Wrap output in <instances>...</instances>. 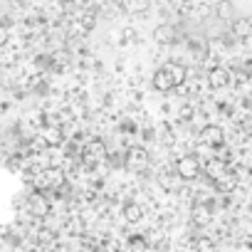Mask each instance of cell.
Listing matches in <instances>:
<instances>
[{"label":"cell","instance_id":"6da1fadb","mask_svg":"<svg viewBox=\"0 0 252 252\" xmlns=\"http://www.w3.org/2000/svg\"><path fill=\"white\" fill-rule=\"evenodd\" d=\"M124 166H126V171H134V173H139V171H144V168L149 166V154H146L144 149L134 146V149H129V154H126Z\"/></svg>","mask_w":252,"mask_h":252},{"label":"cell","instance_id":"4fadbf2b","mask_svg":"<svg viewBox=\"0 0 252 252\" xmlns=\"http://www.w3.org/2000/svg\"><path fill=\"white\" fill-rule=\"evenodd\" d=\"M232 186H235V178H232V173L230 176H220V178H215V188L220 190V193H225V190H232Z\"/></svg>","mask_w":252,"mask_h":252},{"label":"cell","instance_id":"8fae6325","mask_svg":"<svg viewBox=\"0 0 252 252\" xmlns=\"http://www.w3.org/2000/svg\"><path fill=\"white\" fill-rule=\"evenodd\" d=\"M227 82H230V74H227L222 67H215V69L210 72V84H213V87H225Z\"/></svg>","mask_w":252,"mask_h":252},{"label":"cell","instance_id":"ac0fdd59","mask_svg":"<svg viewBox=\"0 0 252 252\" xmlns=\"http://www.w3.org/2000/svg\"><path fill=\"white\" fill-rule=\"evenodd\" d=\"M129 245H131V247H146V242H144L141 237H136V240L131 237V242H129Z\"/></svg>","mask_w":252,"mask_h":252},{"label":"cell","instance_id":"8992f818","mask_svg":"<svg viewBox=\"0 0 252 252\" xmlns=\"http://www.w3.org/2000/svg\"><path fill=\"white\" fill-rule=\"evenodd\" d=\"M215 15L220 20H232V15H235L232 0H218V3H215Z\"/></svg>","mask_w":252,"mask_h":252},{"label":"cell","instance_id":"52a82bcc","mask_svg":"<svg viewBox=\"0 0 252 252\" xmlns=\"http://www.w3.org/2000/svg\"><path fill=\"white\" fill-rule=\"evenodd\" d=\"M203 141L208 146H220L222 144V131L218 129V126H208V129H203Z\"/></svg>","mask_w":252,"mask_h":252},{"label":"cell","instance_id":"3957f363","mask_svg":"<svg viewBox=\"0 0 252 252\" xmlns=\"http://www.w3.org/2000/svg\"><path fill=\"white\" fill-rule=\"evenodd\" d=\"M154 89H156V92H171V89H173V79H171L168 67L154 72Z\"/></svg>","mask_w":252,"mask_h":252},{"label":"cell","instance_id":"e0dca14e","mask_svg":"<svg viewBox=\"0 0 252 252\" xmlns=\"http://www.w3.org/2000/svg\"><path fill=\"white\" fill-rule=\"evenodd\" d=\"M181 119H183V121L190 119V106H183V109H181Z\"/></svg>","mask_w":252,"mask_h":252},{"label":"cell","instance_id":"d6986e66","mask_svg":"<svg viewBox=\"0 0 252 252\" xmlns=\"http://www.w3.org/2000/svg\"><path fill=\"white\" fill-rule=\"evenodd\" d=\"M5 42V32H0V45H3Z\"/></svg>","mask_w":252,"mask_h":252},{"label":"cell","instance_id":"9c48e42d","mask_svg":"<svg viewBox=\"0 0 252 252\" xmlns=\"http://www.w3.org/2000/svg\"><path fill=\"white\" fill-rule=\"evenodd\" d=\"M210 220H213V213H210L205 205H198V208L193 210V222H195L198 227H205Z\"/></svg>","mask_w":252,"mask_h":252},{"label":"cell","instance_id":"9a60e30c","mask_svg":"<svg viewBox=\"0 0 252 252\" xmlns=\"http://www.w3.org/2000/svg\"><path fill=\"white\" fill-rule=\"evenodd\" d=\"M32 210H35V215H45V210H47V203H45L40 195H32Z\"/></svg>","mask_w":252,"mask_h":252},{"label":"cell","instance_id":"7a4b0ae2","mask_svg":"<svg viewBox=\"0 0 252 252\" xmlns=\"http://www.w3.org/2000/svg\"><path fill=\"white\" fill-rule=\"evenodd\" d=\"M176 173H178L183 181H193V178L200 173L198 158H195V156H183V158L178 161V166H176Z\"/></svg>","mask_w":252,"mask_h":252},{"label":"cell","instance_id":"277c9868","mask_svg":"<svg viewBox=\"0 0 252 252\" xmlns=\"http://www.w3.org/2000/svg\"><path fill=\"white\" fill-rule=\"evenodd\" d=\"M154 40L158 42V45H173L176 42V28L173 25H158L156 30H154Z\"/></svg>","mask_w":252,"mask_h":252},{"label":"cell","instance_id":"30bf717a","mask_svg":"<svg viewBox=\"0 0 252 252\" xmlns=\"http://www.w3.org/2000/svg\"><path fill=\"white\" fill-rule=\"evenodd\" d=\"M168 72H171V79H173V87H181L186 82V67L181 62H173L168 64Z\"/></svg>","mask_w":252,"mask_h":252},{"label":"cell","instance_id":"5bb4252c","mask_svg":"<svg viewBox=\"0 0 252 252\" xmlns=\"http://www.w3.org/2000/svg\"><path fill=\"white\" fill-rule=\"evenodd\" d=\"M208 176L215 181V178H220V176H225V163L222 161H213L210 166H208Z\"/></svg>","mask_w":252,"mask_h":252},{"label":"cell","instance_id":"7c38bea8","mask_svg":"<svg viewBox=\"0 0 252 252\" xmlns=\"http://www.w3.org/2000/svg\"><path fill=\"white\" fill-rule=\"evenodd\" d=\"M124 218L129 220V222H136V220H141V208L136 205V203H129L124 208Z\"/></svg>","mask_w":252,"mask_h":252},{"label":"cell","instance_id":"5b68a950","mask_svg":"<svg viewBox=\"0 0 252 252\" xmlns=\"http://www.w3.org/2000/svg\"><path fill=\"white\" fill-rule=\"evenodd\" d=\"M232 35L235 37H250L252 35V20L250 18H235L232 20Z\"/></svg>","mask_w":252,"mask_h":252},{"label":"cell","instance_id":"2e32d148","mask_svg":"<svg viewBox=\"0 0 252 252\" xmlns=\"http://www.w3.org/2000/svg\"><path fill=\"white\" fill-rule=\"evenodd\" d=\"M195 247H200V250H208V247H213V240H208V237H200V240L195 242Z\"/></svg>","mask_w":252,"mask_h":252},{"label":"cell","instance_id":"ba28073f","mask_svg":"<svg viewBox=\"0 0 252 252\" xmlns=\"http://www.w3.org/2000/svg\"><path fill=\"white\" fill-rule=\"evenodd\" d=\"M124 8L129 13H134V15H141L151 8V0H124Z\"/></svg>","mask_w":252,"mask_h":252}]
</instances>
